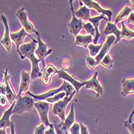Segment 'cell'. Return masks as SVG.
Wrapping results in <instances>:
<instances>
[{"label": "cell", "mask_w": 134, "mask_h": 134, "mask_svg": "<svg viewBox=\"0 0 134 134\" xmlns=\"http://www.w3.org/2000/svg\"><path fill=\"white\" fill-rule=\"evenodd\" d=\"M31 38L32 41L27 44H22L20 46V49L18 51V53L20 55L21 60H24L25 57H27V58H28L31 61L32 71L30 73V76H31V79L32 80L41 77L42 74L39 67V63L41 62V61L35 57L36 44H37V41L32 36Z\"/></svg>", "instance_id": "1"}, {"label": "cell", "mask_w": 134, "mask_h": 134, "mask_svg": "<svg viewBox=\"0 0 134 134\" xmlns=\"http://www.w3.org/2000/svg\"><path fill=\"white\" fill-rule=\"evenodd\" d=\"M74 91L75 90H74L73 86L70 82H66V81L64 80L62 86L61 87H59V88L51 90V91H47V92H45V93H44L42 94H33L29 91H26L25 94L30 95V96L32 97L34 99H37V100H39V101H44V100H46L48 98L52 97V96H53V95L58 94V93H60L62 91L65 92L66 96H69V95L71 94L72 92Z\"/></svg>", "instance_id": "2"}, {"label": "cell", "mask_w": 134, "mask_h": 134, "mask_svg": "<svg viewBox=\"0 0 134 134\" xmlns=\"http://www.w3.org/2000/svg\"><path fill=\"white\" fill-rule=\"evenodd\" d=\"M34 99L30 95L25 94L24 96H19L16 98V102L12 110V114H22L24 112L30 111L34 107Z\"/></svg>", "instance_id": "3"}, {"label": "cell", "mask_w": 134, "mask_h": 134, "mask_svg": "<svg viewBox=\"0 0 134 134\" xmlns=\"http://www.w3.org/2000/svg\"><path fill=\"white\" fill-rule=\"evenodd\" d=\"M76 94V91H73L71 94H70L69 96H65V98L62 100H60L58 102H57L54 103V106L53 108V114L56 115L61 119V123L63 124L65 119V108L66 106L68 105V103L71 101L73 97L74 96V94Z\"/></svg>", "instance_id": "4"}, {"label": "cell", "mask_w": 134, "mask_h": 134, "mask_svg": "<svg viewBox=\"0 0 134 134\" xmlns=\"http://www.w3.org/2000/svg\"><path fill=\"white\" fill-rule=\"evenodd\" d=\"M34 107L37 110V112L39 114L40 119L41 123L44 124L45 127H49L50 123L49 121V104L45 101H38L34 103Z\"/></svg>", "instance_id": "5"}, {"label": "cell", "mask_w": 134, "mask_h": 134, "mask_svg": "<svg viewBox=\"0 0 134 134\" xmlns=\"http://www.w3.org/2000/svg\"><path fill=\"white\" fill-rule=\"evenodd\" d=\"M36 36H37V44H38V47L35 50V53L36 54V56L38 57V59H39L41 63H42V65L43 67H44V59L45 57L49 55L51 53H52V49H49L48 50V48H47V45L46 44H44L41 39V36H40V33L38 32L37 31L36 32Z\"/></svg>", "instance_id": "6"}, {"label": "cell", "mask_w": 134, "mask_h": 134, "mask_svg": "<svg viewBox=\"0 0 134 134\" xmlns=\"http://www.w3.org/2000/svg\"><path fill=\"white\" fill-rule=\"evenodd\" d=\"M73 1L74 0H70V9H71V12H72V19H71L70 22L68 24V27H69L70 33L76 36L79 34V32L82 30L83 23H82V20H80V19H79L74 14V7H73Z\"/></svg>", "instance_id": "7"}, {"label": "cell", "mask_w": 134, "mask_h": 134, "mask_svg": "<svg viewBox=\"0 0 134 134\" xmlns=\"http://www.w3.org/2000/svg\"><path fill=\"white\" fill-rule=\"evenodd\" d=\"M57 76H58L59 79H63V80H65L66 82H70L74 87V90L76 91V94H78L79 92L80 89L82 87H85L86 82H80V81L77 80L75 78L70 76L69 74H67L66 72H65L63 70H57Z\"/></svg>", "instance_id": "8"}, {"label": "cell", "mask_w": 134, "mask_h": 134, "mask_svg": "<svg viewBox=\"0 0 134 134\" xmlns=\"http://www.w3.org/2000/svg\"><path fill=\"white\" fill-rule=\"evenodd\" d=\"M16 17L18 18V20H20V24H22L23 27L25 29V31L27 33H36V30L33 27V25L29 22V20H27V14L25 12L24 8H20L16 12Z\"/></svg>", "instance_id": "9"}, {"label": "cell", "mask_w": 134, "mask_h": 134, "mask_svg": "<svg viewBox=\"0 0 134 134\" xmlns=\"http://www.w3.org/2000/svg\"><path fill=\"white\" fill-rule=\"evenodd\" d=\"M115 41H116V36H108L107 38V41L104 42V44L102 45V48L99 51V53L97 54V56H95V61H96L97 65H99L100 63V62L102 61V59L106 56L108 53V51L110 50L111 47L115 44Z\"/></svg>", "instance_id": "10"}, {"label": "cell", "mask_w": 134, "mask_h": 134, "mask_svg": "<svg viewBox=\"0 0 134 134\" xmlns=\"http://www.w3.org/2000/svg\"><path fill=\"white\" fill-rule=\"evenodd\" d=\"M10 75L8 74V70L7 69L5 70L4 72V84L6 86V96L8 99V102L10 104H12L15 99L17 98V94H15V92L13 90V87L12 86V83L10 82Z\"/></svg>", "instance_id": "11"}, {"label": "cell", "mask_w": 134, "mask_h": 134, "mask_svg": "<svg viewBox=\"0 0 134 134\" xmlns=\"http://www.w3.org/2000/svg\"><path fill=\"white\" fill-rule=\"evenodd\" d=\"M82 3L85 4V6L88 7L89 9H94L95 11L99 13H101L102 15H106L108 16V22H111V16H112V11L110 9H103L102 8L99 3L93 1V0H82Z\"/></svg>", "instance_id": "12"}, {"label": "cell", "mask_w": 134, "mask_h": 134, "mask_svg": "<svg viewBox=\"0 0 134 134\" xmlns=\"http://www.w3.org/2000/svg\"><path fill=\"white\" fill-rule=\"evenodd\" d=\"M98 73H94L93 77L86 82V84H85V87L86 89H91L93 91H95L97 92V97H99V95L103 94V87L101 86V84L99 83V80H98Z\"/></svg>", "instance_id": "13"}, {"label": "cell", "mask_w": 134, "mask_h": 134, "mask_svg": "<svg viewBox=\"0 0 134 134\" xmlns=\"http://www.w3.org/2000/svg\"><path fill=\"white\" fill-rule=\"evenodd\" d=\"M1 20L5 27V33L4 36L1 41V44L4 46L5 49L7 51H11L12 49V39L10 36V32H9V26L7 24V19L4 15H1Z\"/></svg>", "instance_id": "14"}, {"label": "cell", "mask_w": 134, "mask_h": 134, "mask_svg": "<svg viewBox=\"0 0 134 134\" xmlns=\"http://www.w3.org/2000/svg\"><path fill=\"white\" fill-rule=\"evenodd\" d=\"M31 76L30 74L26 71H22L21 77H20V90L17 94V97L20 96L23 92H26L28 91L31 83Z\"/></svg>", "instance_id": "15"}, {"label": "cell", "mask_w": 134, "mask_h": 134, "mask_svg": "<svg viewBox=\"0 0 134 134\" xmlns=\"http://www.w3.org/2000/svg\"><path fill=\"white\" fill-rule=\"evenodd\" d=\"M28 33L25 31V29L23 27L20 31H19L18 32L15 33H10V36H11V39L12 41H14V43L16 45V50L17 53L20 49V46L23 44L24 41V38L26 36H27ZM30 36V35H28Z\"/></svg>", "instance_id": "16"}, {"label": "cell", "mask_w": 134, "mask_h": 134, "mask_svg": "<svg viewBox=\"0 0 134 134\" xmlns=\"http://www.w3.org/2000/svg\"><path fill=\"white\" fill-rule=\"evenodd\" d=\"M103 35H109V34H114L116 36V41L114 44H116L121 39L120 37V31L119 28L116 27V24H112L111 22H108L107 26L105 27V29L103 32Z\"/></svg>", "instance_id": "17"}, {"label": "cell", "mask_w": 134, "mask_h": 134, "mask_svg": "<svg viewBox=\"0 0 134 134\" xmlns=\"http://www.w3.org/2000/svg\"><path fill=\"white\" fill-rule=\"evenodd\" d=\"M101 20H106L108 21V19H106L104 17V15H100L99 16H96V17H93V18H90L89 19V21L92 24V25L94 26V30H95V37H94V39L93 41V44H96L99 39V37L101 36V34L99 33V22Z\"/></svg>", "instance_id": "18"}, {"label": "cell", "mask_w": 134, "mask_h": 134, "mask_svg": "<svg viewBox=\"0 0 134 134\" xmlns=\"http://www.w3.org/2000/svg\"><path fill=\"white\" fill-rule=\"evenodd\" d=\"M14 106H15V102L11 105L10 108L4 111L3 116L0 119V129H6L7 127H10L11 123H12L10 118L12 115V110H13Z\"/></svg>", "instance_id": "19"}, {"label": "cell", "mask_w": 134, "mask_h": 134, "mask_svg": "<svg viewBox=\"0 0 134 134\" xmlns=\"http://www.w3.org/2000/svg\"><path fill=\"white\" fill-rule=\"evenodd\" d=\"M122 85V95L124 97L130 94H134V79H124L121 82Z\"/></svg>", "instance_id": "20"}, {"label": "cell", "mask_w": 134, "mask_h": 134, "mask_svg": "<svg viewBox=\"0 0 134 134\" xmlns=\"http://www.w3.org/2000/svg\"><path fill=\"white\" fill-rule=\"evenodd\" d=\"M55 74H57V70L54 68L52 65H49L46 68L44 69L42 76L43 78V82L45 85H49L51 82V78L52 76Z\"/></svg>", "instance_id": "21"}, {"label": "cell", "mask_w": 134, "mask_h": 134, "mask_svg": "<svg viewBox=\"0 0 134 134\" xmlns=\"http://www.w3.org/2000/svg\"><path fill=\"white\" fill-rule=\"evenodd\" d=\"M92 36L91 35H87V36H82V35H77L75 39V45H79L82 46L85 49L88 48V45L91 44L92 42Z\"/></svg>", "instance_id": "22"}, {"label": "cell", "mask_w": 134, "mask_h": 134, "mask_svg": "<svg viewBox=\"0 0 134 134\" xmlns=\"http://www.w3.org/2000/svg\"><path fill=\"white\" fill-rule=\"evenodd\" d=\"M74 121H75V114H74V104H72L68 116L65 119V120H64V122L62 124L63 131L69 129L71 127L72 124L74 123Z\"/></svg>", "instance_id": "23"}, {"label": "cell", "mask_w": 134, "mask_h": 134, "mask_svg": "<svg viewBox=\"0 0 134 134\" xmlns=\"http://www.w3.org/2000/svg\"><path fill=\"white\" fill-rule=\"evenodd\" d=\"M75 15L82 20H89L90 19V9L86 6H82L79 10L74 12Z\"/></svg>", "instance_id": "24"}, {"label": "cell", "mask_w": 134, "mask_h": 134, "mask_svg": "<svg viewBox=\"0 0 134 134\" xmlns=\"http://www.w3.org/2000/svg\"><path fill=\"white\" fill-rule=\"evenodd\" d=\"M132 12V9L128 7V6H125L123 9L122 11L119 13V15H117L116 19V22H115V24H118L119 22L120 21H123L124 20H125V19H127L129 17V15H130V13Z\"/></svg>", "instance_id": "25"}, {"label": "cell", "mask_w": 134, "mask_h": 134, "mask_svg": "<svg viewBox=\"0 0 134 134\" xmlns=\"http://www.w3.org/2000/svg\"><path fill=\"white\" fill-rule=\"evenodd\" d=\"M122 24V30L120 31V37L125 40H131L132 38H134V32L129 30L125 26L124 22L121 23Z\"/></svg>", "instance_id": "26"}, {"label": "cell", "mask_w": 134, "mask_h": 134, "mask_svg": "<svg viewBox=\"0 0 134 134\" xmlns=\"http://www.w3.org/2000/svg\"><path fill=\"white\" fill-rule=\"evenodd\" d=\"M99 64L102 65L104 67V68H106V69H111V67H112V65H113V60L111 58V57H110L109 54H107L102 59V61L100 62Z\"/></svg>", "instance_id": "27"}, {"label": "cell", "mask_w": 134, "mask_h": 134, "mask_svg": "<svg viewBox=\"0 0 134 134\" xmlns=\"http://www.w3.org/2000/svg\"><path fill=\"white\" fill-rule=\"evenodd\" d=\"M65 95H66L65 92L62 91V92H60V93H58V94H57L53 95V96H52V97L48 98L46 100H47L48 103H57V102L60 101L61 99H64Z\"/></svg>", "instance_id": "28"}, {"label": "cell", "mask_w": 134, "mask_h": 134, "mask_svg": "<svg viewBox=\"0 0 134 134\" xmlns=\"http://www.w3.org/2000/svg\"><path fill=\"white\" fill-rule=\"evenodd\" d=\"M102 48V45L99 44V45H96V44H90L88 45V49H89V51H90V55L91 57H95L97 56V54L99 53L100 49Z\"/></svg>", "instance_id": "29"}, {"label": "cell", "mask_w": 134, "mask_h": 134, "mask_svg": "<svg viewBox=\"0 0 134 134\" xmlns=\"http://www.w3.org/2000/svg\"><path fill=\"white\" fill-rule=\"evenodd\" d=\"M82 28H84V30L87 32V33H89L91 36L95 35V30H94V27L92 25V24L91 22H87V23H85L82 25Z\"/></svg>", "instance_id": "30"}, {"label": "cell", "mask_w": 134, "mask_h": 134, "mask_svg": "<svg viewBox=\"0 0 134 134\" xmlns=\"http://www.w3.org/2000/svg\"><path fill=\"white\" fill-rule=\"evenodd\" d=\"M86 62H87V65L88 66V68L90 70H94L95 68V66L97 65L95 59L93 58V57L91 56L87 57V58H86Z\"/></svg>", "instance_id": "31"}, {"label": "cell", "mask_w": 134, "mask_h": 134, "mask_svg": "<svg viewBox=\"0 0 134 134\" xmlns=\"http://www.w3.org/2000/svg\"><path fill=\"white\" fill-rule=\"evenodd\" d=\"M69 129L71 134H80V124L74 122Z\"/></svg>", "instance_id": "32"}, {"label": "cell", "mask_w": 134, "mask_h": 134, "mask_svg": "<svg viewBox=\"0 0 134 134\" xmlns=\"http://www.w3.org/2000/svg\"><path fill=\"white\" fill-rule=\"evenodd\" d=\"M44 132H45V125L41 123V125L35 128L34 134H44Z\"/></svg>", "instance_id": "33"}, {"label": "cell", "mask_w": 134, "mask_h": 134, "mask_svg": "<svg viewBox=\"0 0 134 134\" xmlns=\"http://www.w3.org/2000/svg\"><path fill=\"white\" fill-rule=\"evenodd\" d=\"M8 103H9V102H8V99L6 95L5 94L0 95V107L5 108L6 106H7Z\"/></svg>", "instance_id": "34"}, {"label": "cell", "mask_w": 134, "mask_h": 134, "mask_svg": "<svg viewBox=\"0 0 134 134\" xmlns=\"http://www.w3.org/2000/svg\"><path fill=\"white\" fill-rule=\"evenodd\" d=\"M124 127H126L129 132L130 134H134V123L132 121V122H128V121H125L124 122Z\"/></svg>", "instance_id": "35"}, {"label": "cell", "mask_w": 134, "mask_h": 134, "mask_svg": "<svg viewBox=\"0 0 134 134\" xmlns=\"http://www.w3.org/2000/svg\"><path fill=\"white\" fill-rule=\"evenodd\" d=\"M54 125V129H55V131L57 132V134H62V124H57L56 123L53 124Z\"/></svg>", "instance_id": "36"}, {"label": "cell", "mask_w": 134, "mask_h": 134, "mask_svg": "<svg viewBox=\"0 0 134 134\" xmlns=\"http://www.w3.org/2000/svg\"><path fill=\"white\" fill-rule=\"evenodd\" d=\"M44 134H57V132H56V131H55V129H54V125H53V124H50L49 129H47V130H45Z\"/></svg>", "instance_id": "37"}, {"label": "cell", "mask_w": 134, "mask_h": 134, "mask_svg": "<svg viewBox=\"0 0 134 134\" xmlns=\"http://www.w3.org/2000/svg\"><path fill=\"white\" fill-rule=\"evenodd\" d=\"M80 134H89L88 129L82 124H80Z\"/></svg>", "instance_id": "38"}, {"label": "cell", "mask_w": 134, "mask_h": 134, "mask_svg": "<svg viewBox=\"0 0 134 134\" xmlns=\"http://www.w3.org/2000/svg\"><path fill=\"white\" fill-rule=\"evenodd\" d=\"M128 22L129 24H134V12H131L128 17Z\"/></svg>", "instance_id": "39"}, {"label": "cell", "mask_w": 134, "mask_h": 134, "mask_svg": "<svg viewBox=\"0 0 134 134\" xmlns=\"http://www.w3.org/2000/svg\"><path fill=\"white\" fill-rule=\"evenodd\" d=\"M6 95V86L5 84H0V95Z\"/></svg>", "instance_id": "40"}, {"label": "cell", "mask_w": 134, "mask_h": 134, "mask_svg": "<svg viewBox=\"0 0 134 134\" xmlns=\"http://www.w3.org/2000/svg\"><path fill=\"white\" fill-rule=\"evenodd\" d=\"M10 129H11V134H15V125H14V123H13V122H12V123H11Z\"/></svg>", "instance_id": "41"}, {"label": "cell", "mask_w": 134, "mask_h": 134, "mask_svg": "<svg viewBox=\"0 0 134 134\" xmlns=\"http://www.w3.org/2000/svg\"><path fill=\"white\" fill-rule=\"evenodd\" d=\"M133 116H134V108H133V110H132V111L131 112V114H130V116H129V120H127L128 122H132V117H133Z\"/></svg>", "instance_id": "42"}, {"label": "cell", "mask_w": 134, "mask_h": 134, "mask_svg": "<svg viewBox=\"0 0 134 134\" xmlns=\"http://www.w3.org/2000/svg\"><path fill=\"white\" fill-rule=\"evenodd\" d=\"M0 134H7L6 129H0Z\"/></svg>", "instance_id": "43"}, {"label": "cell", "mask_w": 134, "mask_h": 134, "mask_svg": "<svg viewBox=\"0 0 134 134\" xmlns=\"http://www.w3.org/2000/svg\"><path fill=\"white\" fill-rule=\"evenodd\" d=\"M130 3H131L132 7L133 9H134V0H130Z\"/></svg>", "instance_id": "44"}, {"label": "cell", "mask_w": 134, "mask_h": 134, "mask_svg": "<svg viewBox=\"0 0 134 134\" xmlns=\"http://www.w3.org/2000/svg\"><path fill=\"white\" fill-rule=\"evenodd\" d=\"M64 132H65V134H69L68 132H67V130H64Z\"/></svg>", "instance_id": "45"}, {"label": "cell", "mask_w": 134, "mask_h": 134, "mask_svg": "<svg viewBox=\"0 0 134 134\" xmlns=\"http://www.w3.org/2000/svg\"><path fill=\"white\" fill-rule=\"evenodd\" d=\"M79 1H80V4H81V7H82V4H83V3H82V0H79Z\"/></svg>", "instance_id": "46"}]
</instances>
